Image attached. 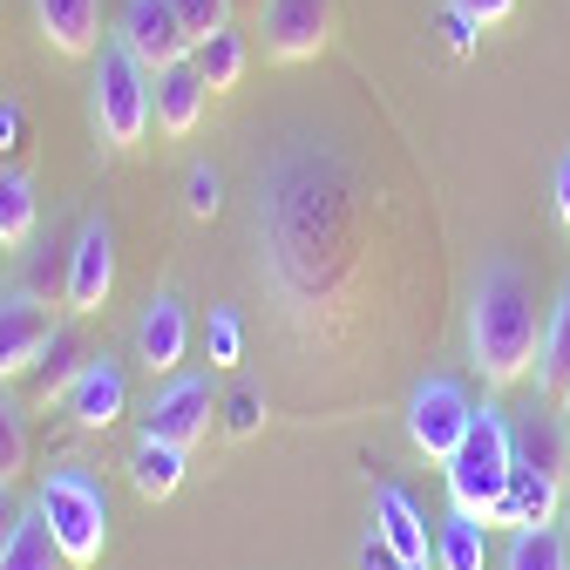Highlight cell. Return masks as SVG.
<instances>
[{"label": "cell", "mask_w": 570, "mask_h": 570, "mask_svg": "<svg viewBox=\"0 0 570 570\" xmlns=\"http://www.w3.org/2000/svg\"><path fill=\"white\" fill-rule=\"evenodd\" d=\"M21 150H28V116H21V102L0 96V164H14Z\"/></svg>", "instance_id": "31"}, {"label": "cell", "mask_w": 570, "mask_h": 570, "mask_svg": "<svg viewBox=\"0 0 570 570\" xmlns=\"http://www.w3.org/2000/svg\"><path fill=\"white\" fill-rule=\"evenodd\" d=\"M55 340V313H48V293L35 285H14V293H0V381H21L35 374L41 346Z\"/></svg>", "instance_id": "9"}, {"label": "cell", "mask_w": 570, "mask_h": 570, "mask_svg": "<svg viewBox=\"0 0 570 570\" xmlns=\"http://www.w3.org/2000/svg\"><path fill=\"white\" fill-rule=\"evenodd\" d=\"M89 122L109 150H136L157 122V68L142 61L122 35L96 48V82H89Z\"/></svg>", "instance_id": "3"}, {"label": "cell", "mask_w": 570, "mask_h": 570, "mask_svg": "<svg viewBox=\"0 0 570 570\" xmlns=\"http://www.w3.org/2000/svg\"><path fill=\"white\" fill-rule=\"evenodd\" d=\"M204 109H210V82H204V68L190 55L157 68V129L164 136H197Z\"/></svg>", "instance_id": "15"}, {"label": "cell", "mask_w": 570, "mask_h": 570, "mask_svg": "<svg viewBox=\"0 0 570 570\" xmlns=\"http://www.w3.org/2000/svg\"><path fill=\"white\" fill-rule=\"evenodd\" d=\"M469 421H475V401H469L462 381H449V374L414 381V394H407V442H414V455L449 462L462 449V435H469Z\"/></svg>", "instance_id": "5"}, {"label": "cell", "mask_w": 570, "mask_h": 570, "mask_svg": "<svg viewBox=\"0 0 570 570\" xmlns=\"http://www.w3.org/2000/svg\"><path fill=\"white\" fill-rule=\"evenodd\" d=\"M517 462H530V469L570 482V428H563L557 407H543V414L530 407V414L517 421Z\"/></svg>", "instance_id": "18"}, {"label": "cell", "mask_w": 570, "mask_h": 570, "mask_svg": "<svg viewBox=\"0 0 570 570\" xmlns=\"http://www.w3.org/2000/svg\"><path fill=\"white\" fill-rule=\"evenodd\" d=\"M510 469H517V421L482 401L475 421H469V435L462 449L442 462V482H449V510H469V517H495V503H503V489H510Z\"/></svg>", "instance_id": "4"}, {"label": "cell", "mask_w": 570, "mask_h": 570, "mask_svg": "<svg viewBox=\"0 0 570 570\" xmlns=\"http://www.w3.org/2000/svg\"><path fill=\"white\" fill-rule=\"evenodd\" d=\"M116 293V232L109 218H82L76 225V245H68V265H61V306L68 313H102Z\"/></svg>", "instance_id": "6"}, {"label": "cell", "mask_w": 570, "mask_h": 570, "mask_svg": "<svg viewBox=\"0 0 570 570\" xmlns=\"http://www.w3.org/2000/svg\"><path fill=\"white\" fill-rule=\"evenodd\" d=\"M218 414H225V435H232V442H252L258 421H265V394H258V387H232V394L218 401Z\"/></svg>", "instance_id": "28"}, {"label": "cell", "mask_w": 570, "mask_h": 570, "mask_svg": "<svg viewBox=\"0 0 570 570\" xmlns=\"http://www.w3.org/2000/svg\"><path fill=\"white\" fill-rule=\"evenodd\" d=\"M116 35L150 61V68H170V61H184L197 41H190V28H184V14L170 8V0H122V21H116Z\"/></svg>", "instance_id": "10"}, {"label": "cell", "mask_w": 570, "mask_h": 570, "mask_svg": "<svg viewBox=\"0 0 570 570\" xmlns=\"http://www.w3.org/2000/svg\"><path fill=\"white\" fill-rule=\"evenodd\" d=\"M435 570H489V523L469 510H449L435 530Z\"/></svg>", "instance_id": "22"}, {"label": "cell", "mask_w": 570, "mask_h": 570, "mask_svg": "<svg viewBox=\"0 0 570 570\" xmlns=\"http://www.w3.org/2000/svg\"><path fill=\"white\" fill-rule=\"evenodd\" d=\"M210 414H218V394H210V374H164V387L142 407V435H164L177 449H197L210 435Z\"/></svg>", "instance_id": "7"}, {"label": "cell", "mask_w": 570, "mask_h": 570, "mask_svg": "<svg viewBox=\"0 0 570 570\" xmlns=\"http://www.w3.org/2000/svg\"><path fill=\"white\" fill-rule=\"evenodd\" d=\"M557 414H563V428H570V394H563V401H557Z\"/></svg>", "instance_id": "38"}, {"label": "cell", "mask_w": 570, "mask_h": 570, "mask_svg": "<svg viewBox=\"0 0 570 570\" xmlns=\"http://www.w3.org/2000/svg\"><path fill=\"white\" fill-rule=\"evenodd\" d=\"M503 570H570V530H563V523L510 530V543H503Z\"/></svg>", "instance_id": "23"}, {"label": "cell", "mask_w": 570, "mask_h": 570, "mask_svg": "<svg viewBox=\"0 0 570 570\" xmlns=\"http://www.w3.org/2000/svg\"><path fill=\"white\" fill-rule=\"evenodd\" d=\"M361 570H414V563H407L381 530H367V537H361Z\"/></svg>", "instance_id": "32"}, {"label": "cell", "mask_w": 570, "mask_h": 570, "mask_svg": "<svg viewBox=\"0 0 570 570\" xmlns=\"http://www.w3.org/2000/svg\"><path fill=\"white\" fill-rule=\"evenodd\" d=\"M557 517H563V482L530 469V462H517L503 503H495V517H489V530H530V523H557Z\"/></svg>", "instance_id": "14"}, {"label": "cell", "mask_w": 570, "mask_h": 570, "mask_svg": "<svg viewBox=\"0 0 570 570\" xmlns=\"http://www.w3.org/2000/svg\"><path fill=\"white\" fill-rule=\"evenodd\" d=\"M41 225V197L21 164H0V252H28Z\"/></svg>", "instance_id": "19"}, {"label": "cell", "mask_w": 570, "mask_h": 570, "mask_svg": "<svg viewBox=\"0 0 570 570\" xmlns=\"http://www.w3.org/2000/svg\"><path fill=\"white\" fill-rule=\"evenodd\" d=\"M537 387L550 401L570 394V285L557 293V306L543 313V346H537Z\"/></svg>", "instance_id": "20"}, {"label": "cell", "mask_w": 570, "mask_h": 570, "mask_svg": "<svg viewBox=\"0 0 570 570\" xmlns=\"http://www.w3.org/2000/svg\"><path fill=\"white\" fill-rule=\"evenodd\" d=\"M557 523H563V530H570V482H563V517H557Z\"/></svg>", "instance_id": "37"}, {"label": "cell", "mask_w": 570, "mask_h": 570, "mask_svg": "<svg viewBox=\"0 0 570 570\" xmlns=\"http://www.w3.org/2000/svg\"><path fill=\"white\" fill-rule=\"evenodd\" d=\"M204 353H210V367H238V353H245V326L232 306H210L204 320Z\"/></svg>", "instance_id": "27"}, {"label": "cell", "mask_w": 570, "mask_h": 570, "mask_svg": "<svg viewBox=\"0 0 570 570\" xmlns=\"http://www.w3.org/2000/svg\"><path fill=\"white\" fill-rule=\"evenodd\" d=\"M35 28L61 61H82L102 48V0H35Z\"/></svg>", "instance_id": "13"}, {"label": "cell", "mask_w": 570, "mask_h": 570, "mask_svg": "<svg viewBox=\"0 0 570 570\" xmlns=\"http://www.w3.org/2000/svg\"><path fill=\"white\" fill-rule=\"evenodd\" d=\"M218 204H225V177L210 170V164H190V177H184V210H190V218H218Z\"/></svg>", "instance_id": "29"}, {"label": "cell", "mask_w": 570, "mask_h": 570, "mask_svg": "<svg viewBox=\"0 0 570 570\" xmlns=\"http://www.w3.org/2000/svg\"><path fill=\"white\" fill-rule=\"evenodd\" d=\"M0 570H68V557H61V543L48 537L41 510H28V517L14 523L8 550H0Z\"/></svg>", "instance_id": "25"}, {"label": "cell", "mask_w": 570, "mask_h": 570, "mask_svg": "<svg viewBox=\"0 0 570 570\" xmlns=\"http://www.w3.org/2000/svg\"><path fill=\"white\" fill-rule=\"evenodd\" d=\"M35 510L48 523V537L61 543L68 570H96L109 550V489L96 482L89 462H55L35 489Z\"/></svg>", "instance_id": "2"}, {"label": "cell", "mask_w": 570, "mask_h": 570, "mask_svg": "<svg viewBox=\"0 0 570 570\" xmlns=\"http://www.w3.org/2000/svg\"><path fill=\"white\" fill-rule=\"evenodd\" d=\"M170 8L184 14V28H190V41H210L218 28H232V0H170Z\"/></svg>", "instance_id": "30"}, {"label": "cell", "mask_w": 570, "mask_h": 570, "mask_svg": "<svg viewBox=\"0 0 570 570\" xmlns=\"http://www.w3.org/2000/svg\"><path fill=\"white\" fill-rule=\"evenodd\" d=\"M28 469V421H21V401L0 381V482H14Z\"/></svg>", "instance_id": "26"}, {"label": "cell", "mask_w": 570, "mask_h": 570, "mask_svg": "<svg viewBox=\"0 0 570 570\" xmlns=\"http://www.w3.org/2000/svg\"><path fill=\"white\" fill-rule=\"evenodd\" d=\"M537 346H543V320L537 299L510 258H489L475 278V299H469V353H475V374L489 387H510L537 367Z\"/></svg>", "instance_id": "1"}, {"label": "cell", "mask_w": 570, "mask_h": 570, "mask_svg": "<svg viewBox=\"0 0 570 570\" xmlns=\"http://www.w3.org/2000/svg\"><path fill=\"white\" fill-rule=\"evenodd\" d=\"M190 61L204 68L210 96H232V89L245 82V68H252V55H245V35H238V28H218L210 41H197V48H190Z\"/></svg>", "instance_id": "24"}, {"label": "cell", "mask_w": 570, "mask_h": 570, "mask_svg": "<svg viewBox=\"0 0 570 570\" xmlns=\"http://www.w3.org/2000/svg\"><path fill=\"white\" fill-rule=\"evenodd\" d=\"M89 367V346L68 333V326H55V340L41 346V361H35V407H48V401H61L68 387H76V374Z\"/></svg>", "instance_id": "21"}, {"label": "cell", "mask_w": 570, "mask_h": 570, "mask_svg": "<svg viewBox=\"0 0 570 570\" xmlns=\"http://www.w3.org/2000/svg\"><path fill=\"white\" fill-rule=\"evenodd\" d=\"M21 517H28V510L14 503V489L0 482V550H8V537H14V523H21Z\"/></svg>", "instance_id": "35"}, {"label": "cell", "mask_w": 570, "mask_h": 570, "mask_svg": "<svg viewBox=\"0 0 570 570\" xmlns=\"http://www.w3.org/2000/svg\"><path fill=\"white\" fill-rule=\"evenodd\" d=\"M374 530L414 563V570H428V563H435V537H428V517L414 510V495L407 489H394V482H381L374 489Z\"/></svg>", "instance_id": "16"}, {"label": "cell", "mask_w": 570, "mask_h": 570, "mask_svg": "<svg viewBox=\"0 0 570 570\" xmlns=\"http://www.w3.org/2000/svg\"><path fill=\"white\" fill-rule=\"evenodd\" d=\"M258 35L265 61H313L333 41V0H258Z\"/></svg>", "instance_id": "8"}, {"label": "cell", "mask_w": 570, "mask_h": 570, "mask_svg": "<svg viewBox=\"0 0 570 570\" xmlns=\"http://www.w3.org/2000/svg\"><path fill=\"white\" fill-rule=\"evenodd\" d=\"M184 346H190V313H184L177 293H157L150 306H142V320H136V361L164 381V374L184 367Z\"/></svg>", "instance_id": "12"}, {"label": "cell", "mask_w": 570, "mask_h": 570, "mask_svg": "<svg viewBox=\"0 0 570 570\" xmlns=\"http://www.w3.org/2000/svg\"><path fill=\"white\" fill-rule=\"evenodd\" d=\"M557 218H563V232H570V150L557 157Z\"/></svg>", "instance_id": "36"}, {"label": "cell", "mask_w": 570, "mask_h": 570, "mask_svg": "<svg viewBox=\"0 0 570 570\" xmlns=\"http://www.w3.org/2000/svg\"><path fill=\"white\" fill-rule=\"evenodd\" d=\"M449 8H462L475 28H503V21L517 14V0H449Z\"/></svg>", "instance_id": "33"}, {"label": "cell", "mask_w": 570, "mask_h": 570, "mask_svg": "<svg viewBox=\"0 0 570 570\" xmlns=\"http://www.w3.org/2000/svg\"><path fill=\"white\" fill-rule=\"evenodd\" d=\"M184 469H190V449H177V442H164V435H136V449H129V482H136L142 503H164V495H177V489H184Z\"/></svg>", "instance_id": "17"}, {"label": "cell", "mask_w": 570, "mask_h": 570, "mask_svg": "<svg viewBox=\"0 0 570 570\" xmlns=\"http://www.w3.org/2000/svg\"><path fill=\"white\" fill-rule=\"evenodd\" d=\"M232 8H252V14H258V0H232Z\"/></svg>", "instance_id": "39"}, {"label": "cell", "mask_w": 570, "mask_h": 570, "mask_svg": "<svg viewBox=\"0 0 570 570\" xmlns=\"http://www.w3.org/2000/svg\"><path fill=\"white\" fill-rule=\"evenodd\" d=\"M442 35H449V48H455V55H469V48H475V21H469L462 8H449V21H442Z\"/></svg>", "instance_id": "34"}, {"label": "cell", "mask_w": 570, "mask_h": 570, "mask_svg": "<svg viewBox=\"0 0 570 570\" xmlns=\"http://www.w3.org/2000/svg\"><path fill=\"white\" fill-rule=\"evenodd\" d=\"M61 407H68V421H76V428H89V435L116 428V421H122V407H129L122 361H109V353H89V367L76 374V387L61 394Z\"/></svg>", "instance_id": "11"}]
</instances>
